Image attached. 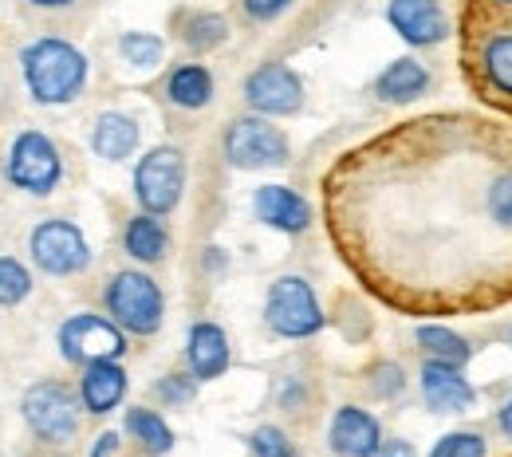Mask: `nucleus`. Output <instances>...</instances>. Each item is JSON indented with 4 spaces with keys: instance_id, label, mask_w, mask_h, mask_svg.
<instances>
[{
    "instance_id": "4be33fe9",
    "label": "nucleus",
    "mask_w": 512,
    "mask_h": 457,
    "mask_svg": "<svg viewBox=\"0 0 512 457\" xmlns=\"http://www.w3.org/2000/svg\"><path fill=\"white\" fill-rule=\"evenodd\" d=\"M123 430H127V438L138 442V450H146L150 457H162L174 450L170 422L158 410H150V406H130L127 418H123Z\"/></svg>"
},
{
    "instance_id": "b1692460",
    "label": "nucleus",
    "mask_w": 512,
    "mask_h": 457,
    "mask_svg": "<svg viewBox=\"0 0 512 457\" xmlns=\"http://www.w3.org/2000/svg\"><path fill=\"white\" fill-rule=\"evenodd\" d=\"M481 71L493 91L512 99V32H489L481 44Z\"/></svg>"
},
{
    "instance_id": "412c9836",
    "label": "nucleus",
    "mask_w": 512,
    "mask_h": 457,
    "mask_svg": "<svg viewBox=\"0 0 512 457\" xmlns=\"http://www.w3.org/2000/svg\"><path fill=\"white\" fill-rule=\"evenodd\" d=\"M178 40H182L190 52L205 56V52H213V48H221V44L229 40V20H225L221 12H213V8L182 12V20H178Z\"/></svg>"
},
{
    "instance_id": "0eeeda50",
    "label": "nucleus",
    "mask_w": 512,
    "mask_h": 457,
    "mask_svg": "<svg viewBox=\"0 0 512 457\" xmlns=\"http://www.w3.org/2000/svg\"><path fill=\"white\" fill-rule=\"evenodd\" d=\"M225 162L233 170H272V166H288L292 158V142L272 119L264 115H241L225 127Z\"/></svg>"
},
{
    "instance_id": "cd10ccee",
    "label": "nucleus",
    "mask_w": 512,
    "mask_h": 457,
    "mask_svg": "<svg viewBox=\"0 0 512 457\" xmlns=\"http://www.w3.org/2000/svg\"><path fill=\"white\" fill-rule=\"evenodd\" d=\"M249 450H253V457H300L296 446H292V438L280 426H272V422L256 426L253 434H249Z\"/></svg>"
},
{
    "instance_id": "f257e3e1",
    "label": "nucleus",
    "mask_w": 512,
    "mask_h": 457,
    "mask_svg": "<svg viewBox=\"0 0 512 457\" xmlns=\"http://www.w3.org/2000/svg\"><path fill=\"white\" fill-rule=\"evenodd\" d=\"M20 71L24 87L40 107H67L83 95L91 64L83 48H75L64 36H36L20 52Z\"/></svg>"
},
{
    "instance_id": "473e14b6",
    "label": "nucleus",
    "mask_w": 512,
    "mask_h": 457,
    "mask_svg": "<svg viewBox=\"0 0 512 457\" xmlns=\"http://www.w3.org/2000/svg\"><path fill=\"white\" fill-rule=\"evenodd\" d=\"M119 450H123V434L119 430H103L95 438V446H91V457H119Z\"/></svg>"
},
{
    "instance_id": "393cba45",
    "label": "nucleus",
    "mask_w": 512,
    "mask_h": 457,
    "mask_svg": "<svg viewBox=\"0 0 512 457\" xmlns=\"http://www.w3.org/2000/svg\"><path fill=\"white\" fill-rule=\"evenodd\" d=\"M119 56L134 71H154V67L162 64V56H166V44L154 32H123L119 36Z\"/></svg>"
},
{
    "instance_id": "9d476101",
    "label": "nucleus",
    "mask_w": 512,
    "mask_h": 457,
    "mask_svg": "<svg viewBox=\"0 0 512 457\" xmlns=\"http://www.w3.org/2000/svg\"><path fill=\"white\" fill-rule=\"evenodd\" d=\"M245 103L253 107V115L264 119H288L304 107V79L300 71L288 64H260L245 79Z\"/></svg>"
},
{
    "instance_id": "7ed1b4c3",
    "label": "nucleus",
    "mask_w": 512,
    "mask_h": 457,
    "mask_svg": "<svg viewBox=\"0 0 512 457\" xmlns=\"http://www.w3.org/2000/svg\"><path fill=\"white\" fill-rule=\"evenodd\" d=\"M4 178L32 197L56 194V186L64 182V154H60L56 138L32 131V127L16 134L4 154Z\"/></svg>"
},
{
    "instance_id": "ddd939ff",
    "label": "nucleus",
    "mask_w": 512,
    "mask_h": 457,
    "mask_svg": "<svg viewBox=\"0 0 512 457\" xmlns=\"http://www.w3.org/2000/svg\"><path fill=\"white\" fill-rule=\"evenodd\" d=\"M422 402L434 410V414H465L473 402H477V387L465 379L461 367L453 363H438V359H426L422 363Z\"/></svg>"
},
{
    "instance_id": "a878e982",
    "label": "nucleus",
    "mask_w": 512,
    "mask_h": 457,
    "mask_svg": "<svg viewBox=\"0 0 512 457\" xmlns=\"http://www.w3.org/2000/svg\"><path fill=\"white\" fill-rule=\"evenodd\" d=\"M485 213L501 233H512V166L493 174V182L485 190Z\"/></svg>"
},
{
    "instance_id": "72a5a7b5",
    "label": "nucleus",
    "mask_w": 512,
    "mask_h": 457,
    "mask_svg": "<svg viewBox=\"0 0 512 457\" xmlns=\"http://www.w3.org/2000/svg\"><path fill=\"white\" fill-rule=\"evenodd\" d=\"M379 457H418V454H414V446H410V442L394 438V442H383V450H379Z\"/></svg>"
},
{
    "instance_id": "1a4fd4ad",
    "label": "nucleus",
    "mask_w": 512,
    "mask_h": 457,
    "mask_svg": "<svg viewBox=\"0 0 512 457\" xmlns=\"http://www.w3.org/2000/svg\"><path fill=\"white\" fill-rule=\"evenodd\" d=\"M28 253L44 276H79L91 268V245H87L83 229L67 217L40 221L28 233Z\"/></svg>"
},
{
    "instance_id": "39448f33",
    "label": "nucleus",
    "mask_w": 512,
    "mask_h": 457,
    "mask_svg": "<svg viewBox=\"0 0 512 457\" xmlns=\"http://www.w3.org/2000/svg\"><path fill=\"white\" fill-rule=\"evenodd\" d=\"M130 190L142 213H174L186 197V154L178 146H150L134 166Z\"/></svg>"
},
{
    "instance_id": "5701e85b",
    "label": "nucleus",
    "mask_w": 512,
    "mask_h": 457,
    "mask_svg": "<svg viewBox=\"0 0 512 457\" xmlns=\"http://www.w3.org/2000/svg\"><path fill=\"white\" fill-rule=\"evenodd\" d=\"M414 339H418L422 355H426V359H438V363L465 367V363H469V355H473L469 339H465V335H457V331L446 327V324H422L418 331H414Z\"/></svg>"
},
{
    "instance_id": "f03ea898",
    "label": "nucleus",
    "mask_w": 512,
    "mask_h": 457,
    "mask_svg": "<svg viewBox=\"0 0 512 457\" xmlns=\"http://www.w3.org/2000/svg\"><path fill=\"white\" fill-rule=\"evenodd\" d=\"M103 308L127 335H158V327L166 320V296L158 288V280L142 268H119L107 288H103Z\"/></svg>"
},
{
    "instance_id": "e433bc0d",
    "label": "nucleus",
    "mask_w": 512,
    "mask_h": 457,
    "mask_svg": "<svg viewBox=\"0 0 512 457\" xmlns=\"http://www.w3.org/2000/svg\"><path fill=\"white\" fill-rule=\"evenodd\" d=\"M493 4H505V8H509V4H512V0H493Z\"/></svg>"
},
{
    "instance_id": "4468645a",
    "label": "nucleus",
    "mask_w": 512,
    "mask_h": 457,
    "mask_svg": "<svg viewBox=\"0 0 512 457\" xmlns=\"http://www.w3.org/2000/svg\"><path fill=\"white\" fill-rule=\"evenodd\" d=\"M253 217L260 225L276 229V233L300 237L312 225V205H308V197L296 194L292 186H260L253 194Z\"/></svg>"
},
{
    "instance_id": "4c0bfd02",
    "label": "nucleus",
    "mask_w": 512,
    "mask_h": 457,
    "mask_svg": "<svg viewBox=\"0 0 512 457\" xmlns=\"http://www.w3.org/2000/svg\"><path fill=\"white\" fill-rule=\"evenodd\" d=\"M509 347H512V327H509Z\"/></svg>"
},
{
    "instance_id": "f704fd0d",
    "label": "nucleus",
    "mask_w": 512,
    "mask_h": 457,
    "mask_svg": "<svg viewBox=\"0 0 512 457\" xmlns=\"http://www.w3.org/2000/svg\"><path fill=\"white\" fill-rule=\"evenodd\" d=\"M497 426H501V434H505V438L512 442V398L505 402V406H501V414H497Z\"/></svg>"
},
{
    "instance_id": "2f4dec72",
    "label": "nucleus",
    "mask_w": 512,
    "mask_h": 457,
    "mask_svg": "<svg viewBox=\"0 0 512 457\" xmlns=\"http://www.w3.org/2000/svg\"><path fill=\"white\" fill-rule=\"evenodd\" d=\"M296 0H241V12L256 20V24H272V20H280L288 8H292Z\"/></svg>"
},
{
    "instance_id": "423d86ee",
    "label": "nucleus",
    "mask_w": 512,
    "mask_h": 457,
    "mask_svg": "<svg viewBox=\"0 0 512 457\" xmlns=\"http://www.w3.org/2000/svg\"><path fill=\"white\" fill-rule=\"evenodd\" d=\"M20 414L28 422V430L40 438V442H52V446H64L79 434V418H83V406H79V394L71 391L60 379H40L32 383L24 398H20Z\"/></svg>"
},
{
    "instance_id": "6e6552de",
    "label": "nucleus",
    "mask_w": 512,
    "mask_h": 457,
    "mask_svg": "<svg viewBox=\"0 0 512 457\" xmlns=\"http://www.w3.org/2000/svg\"><path fill=\"white\" fill-rule=\"evenodd\" d=\"M56 347H60V355H64L67 363H75V367L103 363V359H123L127 355V331L115 324L111 316L75 312L56 331Z\"/></svg>"
},
{
    "instance_id": "20e7f679",
    "label": "nucleus",
    "mask_w": 512,
    "mask_h": 457,
    "mask_svg": "<svg viewBox=\"0 0 512 457\" xmlns=\"http://www.w3.org/2000/svg\"><path fill=\"white\" fill-rule=\"evenodd\" d=\"M264 324L280 339H312L320 335L327 316L320 308L316 288L304 276H276L264 292Z\"/></svg>"
},
{
    "instance_id": "c9c22d12",
    "label": "nucleus",
    "mask_w": 512,
    "mask_h": 457,
    "mask_svg": "<svg viewBox=\"0 0 512 457\" xmlns=\"http://www.w3.org/2000/svg\"><path fill=\"white\" fill-rule=\"evenodd\" d=\"M28 4H32V8H44V12H64L75 0H28Z\"/></svg>"
},
{
    "instance_id": "bb28decb",
    "label": "nucleus",
    "mask_w": 512,
    "mask_h": 457,
    "mask_svg": "<svg viewBox=\"0 0 512 457\" xmlns=\"http://www.w3.org/2000/svg\"><path fill=\"white\" fill-rule=\"evenodd\" d=\"M32 296V272L16 257H0V308H16Z\"/></svg>"
},
{
    "instance_id": "7c9ffc66",
    "label": "nucleus",
    "mask_w": 512,
    "mask_h": 457,
    "mask_svg": "<svg viewBox=\"0 0 512 457\" xmlns=\"http://www.w3.org/2000/svg\"><path fill=\"white\" fill-rule=\"evenodd\" d=\"M406 391V371L398 363H375L371 367V394L375 398H398Z\"/></svg>"
},
{
    "instance_id": "2eb2a0df",
    "label": "nucleus",
    "mask_w": 512,
    "mask_h": 457,
    "mask_svg": "<svg viewBox=\"0 0 512 457\" xmlns=\"http://www.w3.org/2000/svg\"><path fill=\"white\" fill-rule=\"evenodd\" d=\"M229 363H233V347L225 327L213 320H197L186 335V371L197 383H213L229 371Z\"/></svg>"
},
{
    "instance_id": "c85d7f7f",
    "label": "nucleus",
    "mask_w": 512,
    "mask_h": 457,
    "mask_svg": "<svg viewBox=\"0 0 512 457\" xmlns=\"http://www.w3.org/2000/svg\"><path fill=\"white\" fill-rule=\"evenodd\" d=\"M197 387H201V383L193 379L190 371H170V375H162V379L154 383V394H158V402H166V406H190Z\"/></svg>"
},
{
    "instance_id": "f8f14e48",
    "label": "nucleus",
    "mask_w": 512,
    "mask_h": 457,
    "mask_svg": "<svg viewBox=\"0 0 512 457\" xmlns=\"http://www.w3.org/2000/svg\"><path fill=\"white\" fill-rule=\"evenodd\" d=\"M327 446L339 457H379L383 450V426L363 406H339L327 426Z\"/></svg>"
},
{
    "instance_id": "dca6fc26",
    "label": "nucleus",
    "mask_w": 512,
    "mask_h": 457,
    "mask_svg": "<svg viewBox=\"0 0 512 457\" xmlns=\"http://www.w3.org/2000/svg\"><path fill=\"white\" fill-rule=\"evenodd\" d=\"M127 371H123V363L119 359H103V363H87L83 367V375H79V406H83V414H95V418H107L111 410H119L123 406V398H127Z\"/></svg>"
},
{
    "instance_id": "9b49d317",
    "label": "nucleus",
    "mask_w": 512,
    "mask_h": 457,
    "mask_svg": "<svg viewBox=\"0 0 512 457\" xmlns=\"http://www.w3.org/2000/svg\"><path fill=\"white\" fill-rule=\"evenodd\" d=\"M386 24L410 48H434L449 40V16L438 0H386Z\"/></svg>"
},
{
    "instance_id": "f3484780",
    "label": "nucleus",
    "mask_w": 512,
    "mask_h": 457,
    "mask_svg": "<svg viewBox=\"0 0 512 457\" xmlns=\"http://www.w3.org/2000/svg\"><path fill=\"white\" fill-rule=\"evenodd\" d=\"M142 142V127L130 119L127 111H103L95 115V127H91V150L95 158L103 162H127L130 154L138 150Z\"/></svg>"
},
{
    "instance_id": "58836bf2",
    "label": "nucleus",
    "mask_w": 512,
    "mask_h": 457,
    "mask_svg": "<svg viewBox=\"0 0 512 457\" xmlns=\"http://www.w3.org/2000/svg\"><path fill=\"white\" fill-rule=\"evenodd\" d=\"M56 457H67V454H56Z\"/></svg>"
},
{
    "instance_id": "c756f323",
    "label": "nucleus",
    "mask_w": 512,
    "mask_h": 457,
    "mask_svg": "<svg viewBox=\"0 0 512 457\" xmlns=\"http://www.w3.org/2000/svg\"><path fill=\"white\" fill-rule=\"evenodd\" d=\"M430 457H485V438L477 430H453L434 442Z\"/></svg>"
},
{
    "instance_id": "a211bd4d",
    "label": "nucleus",
    "mask_w": 512,
    "mask_h": 457,
    "mask_svg": "<svg viewBox=\"0 0 512 457\" xmlns=\"http://www.w3.org/2000/svg\"><path fill=\"white\" fill-rule=\"evenodd\" d=\"M430 91V71L418 64L414 56H402V60H390V64L379 71L375 79V95L383 103H394V107H406L414 99H422Z\"/></svg>"
},
{
    "instance_id": "6ab92c4d",
    "label": "nucleus",
    "mask_w": 512,
    "mask_h": 457,
    "mask_svg": "<svg viewBox=\"0 0 512 457\" xmlns=\"http://www.w3.org/2000/svg\"><path fill=\"white\" fill-rule=\"evenodd\" d=\"M123 253L138 264L166 261V253H170V229H166V221L138 209L127 221V229H123Z\"/></svg>"
},
{
    "instance_id": "aec40b11",
    "label": "nucleus",
    "mask_w": 512,
    "mask_h": 457,
    "mask_svg": "<svg viewBox=\"0 0 512 457\" xmlns=\"http://www.w3.org/2000/svg\"><path fill=\"white\" fill-rule=\"evenodd\" d=\"M213 71L205 64H178L170 75H166V99L182 111H201L213 103Z\"/></svg>"
}]
</instances>
